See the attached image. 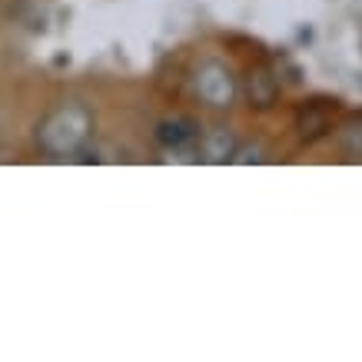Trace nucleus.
Returning <instances> with one entry per match:
<instances>
[{
  "label": "nucleus",
  "instance_id": "nucleus-4",
  "mask_svg": "<svg viewBox=\"0 0 362 362\" xmlns=\"http://www.w3.org/2000/svg\"><path fill=\"white\" fill-rule=\"evenodd\" d=\"M203 153H206V160H230L233 153H236V140H233L230 130H209L206 136H203Z\"/></svg>",
  "mask_w": 362,
  "mask_h": 362
},
{
  "label": "nucleus",
  "instance_id": "nucleus-5",
  "mask_svg": "<svg viewBox=\"0 0 362 362\" xmlns=\"http://www.w3.org/2000/svg\"><path fill=\"white\" fill-rule=\"evenodd\" d=\"M276 97V83L269 74H263V70H256V74H250V100L256 103V107H269Z\"/></svg>",
  "mask_w": 362,
  "mask_h": 362
},
{
  "label": "nucleus",
  "instance_id": "nucleus-3",
  "mask_svg": "<svg viewBox=\"0 0 362 362\" xmlns=\"http://www.w3.org/2000/svg\"><path fill=\"white\" fill-rule=\"evenodd\" d=\"M193 133H197L193 120H187V117H173V120H163L160 127H156V140L163 143V146H183Z\"/></svg>",
  "mask_w": 362,
  "mask_h": 362
},
{
  "label": "nucleus",
  "instance_id": "nucleus-1",
  "mask_svg": "<svg viewBox=\"0 0 362 362\" xmlns=\"http://www.w3.org/2000/svg\"><path fill=\"white\" fill-rule=\"evenodd\" d=\"M90 130H93V117H90L80 103H64L57 107L37 130V140L47 153L64 156V153H77L80 146L87 143Z\"/></svg>",
  "mask_w": 362,
  "mask_h": 362
},
{
  "label": "nucleus",
  "instance_id": "nucleus-2",
  "mask_svg": "<svg viewBox=\"0 0 362 362\" xmlns=\"http://www.w3.org/2000/svg\"><path fill=\"white\" fill-rule=\"evenodd\" d=\"M197 90H199V97L206 100L209 107H230L233 93H236L230 70H226V66H220V64H206L203 70H199Z\"/></svg>",
  "mask_w": 362,
  "mask_h": 362
}]
</instances>
